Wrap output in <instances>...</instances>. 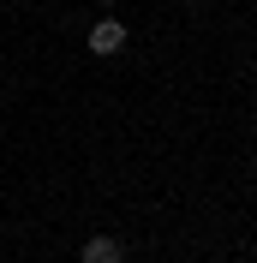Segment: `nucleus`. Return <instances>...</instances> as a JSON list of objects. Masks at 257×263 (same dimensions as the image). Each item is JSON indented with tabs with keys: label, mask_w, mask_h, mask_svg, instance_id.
<instances>
[{
	"label": "nucleus",
	"mask_w": 257,
	"mask_h": 263,
	"mask_svg": "<svg viewBox=\"0 0 257 263\" xmlns=\"http://www.w3.org/2000/svg\"><path fill=\"white\" fill-rule=\"evenodd\" d=\"M126 251H120V239L114 233H96V239H84V251H78V263H120Z\"/></svg>",
	"instance_id": "obj_2"
},
{
	"label": "nucleus",
	"mask_w": 257,
	"mask_h": 263,
	"mask_svg": "<svg viewBox=\"0 0 257 263\" xmlns=\"http://www.w3.org/2000/svg\"><path fill=\"white\" fill-rule=\"evenodd\" d=\"M120 48H126V24H120V18H96V24H90V54L108 60V54H120Z\"/></svg>",
	"instance_id": "obj_1"
},
{
	"label": "nucleus",
	"mask_w": 257,
	"mask_h": 263,
	"mask_svg": "<svg viewBox=\"0 0 257 263\" xmlns=\"http://www.w3.org/2000/svg\"><path fill=\"white\" fill-rule=\"evenodd\" d=\"M96 6H114V0H96Z\"/></svg>",
	"instance_id": "obj_3"
}]
</instances>
